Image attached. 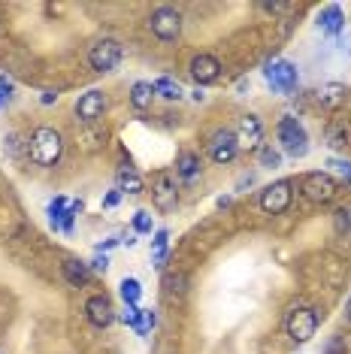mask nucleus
<instances>
[{
  "mask_svg": "<svg viewBox=\"0 0 351 354\" xmlns=\"http://www.w3.org/2000/svg\"><path fill=\"white\" fill-rule=\"evenodd\" d=\"M151 97H155V88H151V82H137L131 88V106L142 112L151 106Z\"/></svg>",
  "mask_w": 351,
  "mask_h": 354,
  "instance_id": "5701e85b",
  "label": "nucleus"
},
{
  "mask_svg": "<svg viewBox=\"0 0 351 354\" xmlns=\"http://www.w3.org/2000/svg\"><path fill=\"white\" fill-rule=\"evenodd\" d=\"M345 318L351 321V297H348V303H345Z\"/></svg>",
  "mask_w": 351,
  "mask_h": 354,
  "instance_id": "a19ab883",
  "label": "nucleus"
},
{
  "mask_svg": "<svg viewBox=\"0 0 351 354\" xmlns=\"http://www.w3.org/2000/svg\"><path fill=\"white\" fill-rule=\"evenodd\" d=\"M115 188L122 191V194H140L142 191V179H140V173L133 170V167H118V173H115Z\"/></svg>",
  "mask_w": 351,
  "mask_h": 354,
  "instance_id": "6ab92c4d",
  "label": "nucleus"
},
{
  "mask_svg": "<svg viewBox=\"0 0 351 354\" xmlns=\"http://www.w3.org/2000/svg\"><path fill=\"white\" fill-rule=\"evenodd\" d=\"M0 30H3V25H0Z\"/></svg>",
  "mask_w": 351,
  "mask_h": 354,
  "instance_id": "37998d69",
  "label": "nucleus"
},
{
  "mask_svg": "<svg viewBox=\"0 0 351 354\" xmlns=\"http://www.w3.org/2000/svg\"><path fill=\"white\" fill-rule=\"evenodd\" d=\"M158 324V312L155 309H142V327H146V333H151V327Z\"/></svg>",
  "mask_w": 351,
  "mask_h": 354,
  "instance_id": "c9c22d12",
  "label": "nucleus"
},
{
  "mask_svg": "<svg viewBox=\"0 0 351 354\" xmlns=\"http://www.w3.org/2000/svg\"><path fill=\"white\" fill-rule=\"evenodd\" d=\"M276 140H278V146H282L285 155H291V158H306L309 155V133H306V127H303L300 118H294V115L278 118Z\"/></svg>",
  "mask_w": 351,
  "mask_h": 354,
  "instance_id": "f03ea898",
  "label": "nucleus"
},
{
  "mask_svg": "<svg viewBox=\"0 0 351 354\" xmlns=\"http://www.w3.org/2000/svg\"><path fill=\"white\" fill-rule=\"evenodd\" d=\"M151 203H155L158 212H170L179 203V185H176V176L161 170L151 182Z\"/></svg>",
  "mask_w": 351,
  "mask_h": 354,
  "instance_id": "1a4fd4ad",
  "label": "nucleus"
},
{
  "mask_svg": "<svg viewBox=\"0 0 351 354\" xmlns=\"http://www.w3.org/2000/svg\"><path fill=\"white\" fill-rule=\"evenodd\" d=\"M3 106H6V100H3V97H0V109H3Z\"/></svg>",
  "mask_w": 351,
  "mask_h": 354,
  "instance_id": "79ce46f5",
  "label": "nucleus"
},
{
  "mask_svg": "<svg viewBox=\"0 0 351 354\" xmlns=\"http://www.w3.org/2000/svg\"><path fill=\"white\" fill-rule=\"evenodd\" d=\"M12 91H15V85H12V79H6V76H0V97H3L6 103H10V97H12Z\"/></svg>",
  "mask_w": 351,
  "mask_h": 354,
  "instance_id": "72a5a7b5",
  "label": "nucleus"
},
{
  "mask_svg": "<svg viewBox=\"0 0 351 354\" xmlns=\"http://www.w3.org/2000/svg\"><path fill=\"white\" fill-rule=\"evenodd\" d=\"M122 321H124V324L131 327V330H137L140 336H149L146 327H142V309H140V306H127V309L122 312Z\"/></svg>",
  "mask_w": 351,
  "mask_h": 354,
  "instance_id": "393cba45",
  "label": "nucleus"
},
{
  "mask_svg": "<svg viewBox=\"0 0 351 354\" xmlns=\"http://www.w3.org/2000/svg\"><path fill=\"white\" fill-rule=\"evenodd\" d=\"M55 100H58V91H43V97H39V103H43V106H52Z\"/></svg>",
  "mask_w": 351,
  "mask_h": 354,
  "instance_id": "4c0bfd02",
  "label": "nucleus"
},
{
  "mask_svg": "<svg viewBox=\"0 0 351 354\" xmlns=\"http://www.w3.org/2000/svg\"><path fill=\"white\" fill-rule=\"evenodd\" d=\"M118 203H122V191H118V188H113L106 197H103V209H115Z\"/></svg>",
  "mask_w": 351,
  "mask_h": 354,
  "instance_id": "f704fd0d",
  "label": "nucleus"
},
{
  "mask_svg": "<svg viewBox=\"0 0 351 354\" xmlns=\"http://www.w3.org/2000/svg\"><path fill=\"white\" fill-rule=\"evenodd\" d=\"M327 167H330V176L336 173L342 182L351 185V160H345V158H330V160H327Z\"/></svg>",
  "mask_w": 351,
  "mask_h": 354,
  "instance_id": "cd10ccee",
  "label": "nucleus"
},
{
  "mask_svg": "<svg viewBox=\"0 0 351 354\" xmlns=\"http://www.w3.org/2000/svg\"><path fill=\"white\" fill-rule=\"evenodd\" d=\"M285 333H288V339L294 345H306L318 333V312L309 309V306L291 309L288 318H285Z\"/></svg>",
  "mask_w": 351,
  "mask_h": 354,
  "instance_id": "7ed1b4c3",
  "label": "nucleus"
},
{
  "mask_svg": "<svg viewBox=\"0 0 351 354\" xmlns=\"http://www.w3.org/2000/svg\"><path fill=\"white\" fill-rule=\"evenodd\" d=\"M188 73L197 82V88H200V85H212V82H218V76H221V64H218L215 55H197V58H191Z\"/></svg>",
  "mask_w": 351,
  "mask_h": 354,
  "instance_id": "ddd939ff",
  "label": "nucleus"
},
{
  "mask_svg": "<svg viewBox=\"0 0 351 354\" xmlns=\"http://www.w3.org/2000/svg\"><path fill=\"white\" fill-rule=\"evenodd\" d=\"M333 227H336V233H342V236H348L351 233V206H339L336 212H333Z\"/></svg>",
  "mask_w": 351,
  "mask_h": 354,
  "instance_id": "bb28decb",
  "label": "nucleus"
},
{
  "mask_svg": "<svg viewBox=\"0 0 351 354\" xmlns=\"http://www.w3.org/2000/svg\"><path fill=\"white\" fill-rule=\"evenodd\" d=\"M151 88H155V94H161L164 100H182V97H185V91H182V85L176 82V79H170V76L155 79V82H151Z\"/></svg>",
  "mask_w": 351,
  "mask_h": 354,
  "instance_id": "4be33fe9",
  "label": "nucleus"
},
{
  "mask_svg": "<svg viewBox=\"0 0 351 354\" xmlns=\"http://www.w3.org/2000/svg\"><path fill=\"white\" fill-rule=\"evenodd\" d=\"M318 28H321L324 34H330V37H339L342 34V28H345V15H342V10H339L336 3L324 6V10L318 12Z\"/></svg>",
  "mask_w": 351,
  "mask_h": 354,
  "instance_id": "f3484780",
  "label": "nucleus"
},
{
  "mask_svg": "<svg viewBox=\"0 0 351 354\" xmlns=\"http://www.w3.org/2000/svg\"><path fill=\"white\" fill-rule=\"evenodd\" d=\"M348 140H351V127H348V122L336 118V122L327 124V146H330L333 151H345V149H348Z\"/></svg>",
  "mask_w": 351,
  "mask_h": 354,
  "instance_id": "a211bd4d",
  "label": "nucleus"
},
{
  "mask_svg": "<svg viewBox=\"0 0 351 354\" xmlns=\"http://www.w3.org/2000/svg\"><path fill=\"white\" fill-rule=\"evenodd\" d=\"M327 354H345V345H342L339 336H333L330 345H327Z\"/></svg>",
  "mask_w": 351,
  "mask_h": 354,
  "instance_id": "e433bc0d",
  "label": "nucleus"
},
{
  "mask_svg": "<svg viewBox=\"0 0 351 354\" xmlns=\"http://www.w3.org/2000/svg\"><path fill=\"white\" fill-rule=\"evenodd\" d=\"M260 164L263 167H282V155L273 146H260Z\"/></svg>",
  "mask_w": 351,
  "mask_h": 354,
  "instance_id": "7c9ffc66",
  "label": "nucleus"
},
{
  "mask_svg": "<svg viewBox=\"0 0 351 354\" xmlns=\"http://www.w3.org/2000/svg\"><path fill=\"white\" fill-rule=\"evenodd\" d=\"M106 106H109L106 94H103L100 88H91V91H85L82 97L76 100V115L82 124H97L103 118V112H106Z\"/></svg>",
  "mask_w": 351,
  "mask_h": 354,
  "instance_id": "9b49d317",
  "label": "nucleus"
},
{
  "mask_svg": "<svg viewBox=\"0 0 351 354\" xmlns=\"http://www.w3.org/2000/svg\"><path fill=\"white\" fill-rule=\"evenodd\" d=\"M88 270H94V272H106V270H109V257L97 252V257H94V261L88 263Z\"/></svg>",
  "mask_w": 351,
  "mask_h": 354,
  "instance_id": "473e14b6",
  "label": "nucleus"
},
{
  "mask_svg": "<svg viewBox=\"0 0 351 354\" xmlns=\"http://www.w3.org/2000/svg\"><path fill=\"white\" fill-rule=\"evenodd\" d=\"M345 97H348V88L342 82H324L315 91V100L321 103L324 109H339L342 103H345Z\"/></svg>",
  "mask_w": 351,
  "mask_h": 354,
  "instance_id": "dca6fc26",
  "label": "nucleus"
},
{
  "mask_svg": "<svg viewBox=\"0 0 351 354\" xmlns=\"http://www.w3.org/2000/svg\"><path fill=\"white\" fill-rule=\"evenodd\" d=\"M67 197H55L49 203V224L55 230H61V221H64V212H67Z\"/></svg>",
  "mask_w": 351,
  "mask_h": 354,
  "instance_id": "a878e982",
  "label": "nucleus"
},
{
  "mask_svg": "<svg viewBox=\"0 0 351 354\" xmlns=\"http://www.w3.org/2000/svg\"><path fill=\"white\" fill-rule=\"evenodd\" d=\"M263 79H267V85L273 88L276 94H291L300 82V73L291 61L273 58V61H267V67H263Z\"/></svg>",
  "mask_w": 351,
  "mask_h": 354,
  "instance_id": "423d86ee",
  "label": "nucleus"
},
{
  "mask_svg": "<svg viewBox=\"0 0 351 354\" xmlns=\"http://www.w3.org/2000/svg\"><path fill=\"white\" fill-rule=\"evenodd\" d=\"M300 191L309 203H330V200L339 194V182L333 179L330 173L315 170V173H306L300 179Z\"/></svg>",
  "mask_w": 351,
  "mask_h": 354,
  "instance_id": "20e7f679",
  "label": "nucleus"
},
{
  "mask_svg": "<svg viewBox=\"0 0 351 354\" xmlns=\"http://www.w3.org/2000/svg\"><path fill=\"white\" fill-rule=\"evenodd\" d=\"M133 233H151V215L149 212L133 215Z\"/></svg>",
  "mask_w": 351,
  "mask_h": 354,
  "instance_id": "2f4dec72",
  "label": "nucleus"
},
{
  "mask_svg": "<svg viewBox=\"0 0 351 354\" xmlns=\"http://www.w3.org/2000/svg\"><path fill=\"white\" fill-rule=\"evenodd\" d=\"M122 43L113 37H103L97 39V43L91 46V52H88V64H91V70L94 73H113V70L122 64Z\"/></svg>",
  "mask_w": 351,
  "mask_h": 354,
  "instance_id": "39448f33",
  "label": "nucleus"
},
{
  "mask_svg": "<svg viewBox=\"0 0 351 354\" xmlns=\"http://www.w3.org/2000/svg\"><path fill=\"white\" fill-rule=\"evenodd\" d=\"M291 197H294L291 182L288 179H278V182L267 185V188L260 191V209L267 215H282L285 209L291 206Z\"/></svg>",
  "mask_w": 351,
  "mask_h": 354,
  "instance_id": "9d476101",
  "label": "nucleus"
},
{
  "mask_svg": "<svg viewBox=\"0 0 351 354\" xmlns=\"http://www.w3.org/2000/svg\"><path fill=\"white\" fill-rule=\"evenodd\" d=\"M260 142H263V122L254 112H245L236 124V146L254 151V149H260Z\"/></svg>",
  "mask_w": 351,
  "mask_h": 354,
  "instance_id": "f8f14e48",
  "label": "nucleus"
},
{
  "mask_svg": "<svg viewBox=\"0 0 351 354\" xmlns=\"http://www.w3.org/2000/svg\"><path fill=\"white\" fill-rule=\"evenodd\" d=\"M149 30L155 34L161 43H176L182 37V15L173 6H158L149 15Z\"/></svg>",
  "mask_w": 351,
  "mask_h": 354,
  "instance_id": "0eeeda50",
  "label": "nucleus"
},
{
  "mask_svg": "<svg viewBox=\"0 0 351 354\" xmlns=\"http://www.w3.org/2000/svg\"><path fill=\"white\" fill-rule=\"evenodd\" d=\"M167 252H170V230H155V239H151V263L158 270L167 263Z\"/></svg>",
  "mask_w": 351,
  "mask_h": 354,
  "instance_id": "412c9836",
  "label": "nucleus"
},
{
  "mask_svg": "<svg viewBox=\"0 0 351 354\" xmlns=\"http://www.w3.org/2000/svg\"><path fill=\"white\" fill-rule=\"evenodd\" d=\"M61 270H64V279L70 281V285H85L88 279H91V270H88V263L85 261H76V257H70V261H64L61 263Z\"/></svg>",
  "mask_w": 351,
  "mask_h": 354,
  "instance_id": "aec40b11",
  "label": "nucleus"
},
{
  "mask_svg": "<svg viewBox=\"0 0 351 354\" xmlns=\"http://www.w3.org/2000/svg\"><path fill=\"white\" fill-rule=\"evenodd\" d=\"M176 176H179L185 185H194L203 176V160H200V155H197V151H191V149L179 151V155H176Z\"/></svg>",
  "mask_w": 351,
  "mask_h": 354,
  "instance_id": "2eb2a0df",
  "label": "nucleus"
},
{
  "mask_svg": "<svg viewBox=\"0 0 351 354\" xmlns=\"http://www.w3.org/2000/svg\"><path fill=\"white\" fill-rule=\"evenodd\" d=\"M167 288H170L173 294H185L188 291V276L185 272H173V276H167Z\"/></svg>",
  "mask_w": 351,
  "mask_h": 354,
  "instance_id": "c756f323",
  "label": "nucleus"
},
{
  "mask_svg": "<svg viewBox=\"0 0 351 354\" xmlns=\"http://www.w3.org/2000/svg\"><path fill=\"white\" fill-rule=\"evenodd\" d=\"M118 243H122L118 236H113V239H103V243L97 245V252H106V248H113V245H118Z\"/></svg>",
  "mask_w": 351,
  "mask_h": 354,
  "instance_id": "58836bf2",
  "label": "nucleus"
},
{
  "mask_svg": "<svg viewBox=\"0 0 351 354\" xmlns=\"http://www.w3.org/2000/svg\"><path fill=\"white\" fill-rule=\"evenodd\" d=\"M85 318L91 321L94 327H109L115 321V309H113V303H109V297L106 294H94V297H88L85 300Z\"/></svg>",
  "mask_w": 351,
  "mask_h": 354,
  "instance_id": "4468645a",
  "label": "nucleus"
},
{
  "mask_svg": "<svg viewBox=\"0 0 351 354\" xmlns=\"http://www.w3.org/2000/svg\"><path fill=\"white\" fill-rule=\"evenodd\" d=\"M82 206H85L82 200H73V203L67 206V212H64V221H61V230L64 233H73V221H76V215L82 212Z\"/></svg>",
  "mask_w": 351,
  "mask_h": 354,
  "instance_id": "c85d7f7f",
  "label": "nucleus"
},
{
  "mask_svg": "<svg viewBox=\"0 0 351 354\" xmlns=\"http://www.w3.org/2000/svg\"><path fill=\"white\" fill-rule=\"evenodd\" d=\"M118 291H122V300L127 303V306H140V297H142V285L137 279H124L122 281V288H118Z\"/></svg>",
  "mask_w": 351,
  "mask_h": 354,
  "instance_id": "b1692460",
  "label": "nucleus"
},
{
  "mask_svg": "<svg viewBox=\"0 0 351 354\" xmlns=\"http://www.w3.org/2000/svg\"><path fill=\"white\" fill-rule=\"evenodd\" d=\"M64 155V136L55 127H37L28 140V158L37 167H55Z\"/></svg>",
  "mask_w": 351,
  "mask_h": 354,
  "instance_id": "f257e3e1",
  "label": "nucleus"
},
{
  "mask_svg": "<svg viewBox=\"0 0 351 354\" xmlns=\"http://www.w3.org/2000/svg\"><path fill=\"white\" fill-rule=\"evenodd\" d=\"M122 243H124L127 248H133V245H137V233H131V236H124V239H122Z\"/></svg>",
  "mask_w": 351,
  "mask_h": 354,
  "instance_id": "ea45409f",
  "label": "nucleus"
},
{
  "mask_svg": "<svg viewBox=\"0 0 351 354\" xmlns=\"http://www.w3.org/2000/svg\"><path fill=\"white\" fill-rule=\"evenodd\" d=\"M209 158H212V164H218V167H227V164H234L236 155H239V146H236V133L234 131H227V127H218L212 136H209Z\"/></svg>",
  "mask_w": 351,
  "mask_h": 354,
  "instance_id": "6e6552de",
  "label": "nucleus"
}]
</instances>
